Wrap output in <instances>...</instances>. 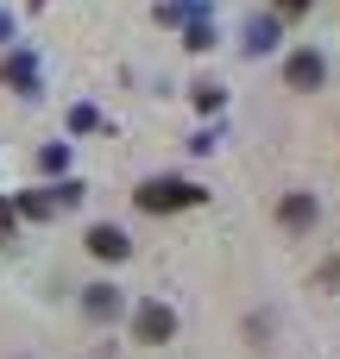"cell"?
Masks as SVG:
<instances>
[{
  "label": "cell",
  "instance_id": "cell-1",
  "mask_svg": "<svg viewBox=\"0 0 340 359\" xmlns=\"http://www.w3.org/2000/svg\"><path fill=\"white\" fill-rule=\"evenodd\" d=\"M189 202H202V189H196V183H177V177L139 189V208H145V215H170V208H189Z\"/></svg>",
  "mask_w": 340,
  "mask_h": 359
},
{
  "label": "cell",
  "instance_id": "cell-2",
  "mask_svg": "<svg viewBox=\"0 0 340 359\" xmlns=\"http://www.w3.org/2000/svg\"><path fill=\"white\" fill-rule=\"evenodd\" d=\"M132 328H139V341H170L177 322H170L164 303H139V309H132Z\"/></svg>",
  "mask_w": 340,
  "mask_h": 359
},
{
  "label": "cell",
  "instance_id": "cell-3",
  "mask_svg": "<svg viewBox=\"0 0 340 359\" xmlns=\"http://www.w3.org/2000/svg\"><path fill=\"white\" fill-rule=\"evenodd\" d=\"M88 252H101V259H126V233H120V227H95V233H88Z\"/></svg>",
  "mask_w": 340,
  "mask_h": 359
},
{
  "label": "cell",
  "instance_id": "cell-4",
  "mask_svg": "<svg viewBox=\"0 0 340 359\" xmlns=\"http://www.w3.org/2000/svg\"><path fill=\"white\" fill-rule=\"evenodd\" d=\"M290 82H297V88H315V82H322V57H315V50L290 57Z\"/></svg>",
  "mask_w": 340,
  "mask_h": 359
},
{
  "label": "cell",
  "instance_id": "cell-5",
  "mask_svg": "<svg viewBox=\"0 0 340 359\" xmlns=\"http://www.w3.org/2000/svg\"><path fill=\"white\" fill-rule=\"evenodd\" d=\"M278 215H284V227H309V221H315V202H309V196H284Z\"/></svg>",
  "mask_w": 340,
  "mask_h": 359
},
{
  "label": "cell",
  "instance_id": "cell-6",
  "mask_svg": "<svg viewBox=\"0 0 340 359\" xmlns=\"http://www.w3.org/2000/svg\"><path fill=\"white\" fill-rule=\"evenodd\" d=\"M278 13H309V0H278Z\"/></svg>",
  "mask_w": 340,
  "mask_h": 359
},
{
  "label": "cell",
  "instance_id": "cell-7",
  "mask_svg": "<svg viewBox=\"0 0 340 359\" xmlns=\"http://www.w3.org/2000/svg\"><path fill=\"white\" fill-rule=\"evenodd\" d=\"M0 233H6V208H0Z\"/></svg>",
  "mask_w": 340,
  "mask_h": 359
}]
</instances>
